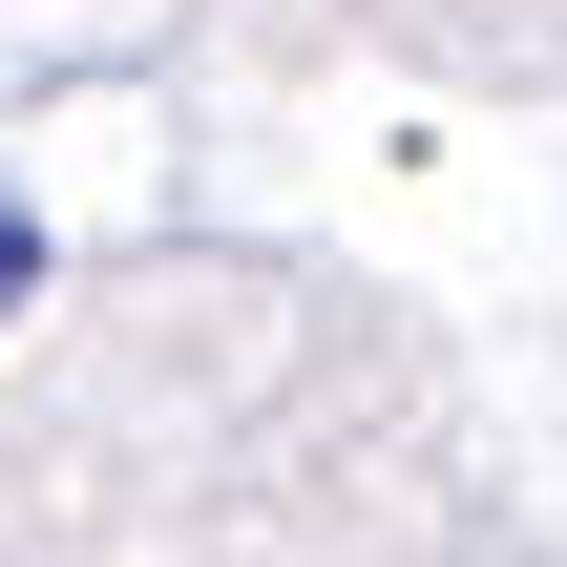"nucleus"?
Instances as JSON below:
<instances>
[{"mask_svg":"<svg viewBox=\"0 0 567 567\" xmlns=\"http://www.w3.org/2000/svg\"><path fill=\"white\" fill-rule=\"evenodd\" d=\"M21 274H42V231H21V189H0V295H21Z\"/></svg>","mask_w":567,"mask_h":567,"instance_id":"1","label":"nucleus"}]
</instances>
